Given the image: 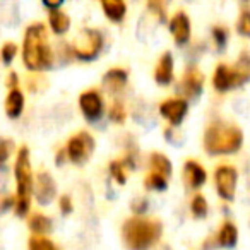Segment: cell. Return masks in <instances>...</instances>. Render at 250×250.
Returning <instances> with one entry per match:
<instances>
[{"mask_svg":"<svg viewBox=\"0 0 250 250\" xmlns=\"http://www.w3.org/2000/svg\"><path fill=\"white\" fill-rule=\"evenodd\" d=\"M22 62L29 70H46L52 67L53 55L48 45L46 28L42 22L31 24L24 33Z\"/></svg>","mask_w":250,"mask_h":250,"instance_id":"6da1fadb","label":"cell"},{"mask_svg":"<svg viewBox=\"0 0 250 250\" xmlns=\"http://www.w3.org/2000/svg\"><path fill=\"white\" fill-rule=\"evenodd\" d=\"M243 144V134L236 125L216 120L209 124L204 134V149L211 156L235 154Z\"/></svg>","mask_w":250,"mask_h":250,"instance_id":"7a4b0ae2","label":"cell"},{"mask_svg":"<svg viewBox=\"0 0 250 250\" xmlns=\"http://www.w3.org/2000/svg\"><path fill=\"white\" fill-rule=\"evenodd\" d=\"M161 233H163L161 223L154 221V219H146V218L127 219L124 228H122L125 245L136 250L153 247L154 243L161 238Z\"/></svg>","mask_w":250,"mask_h":250,"instance_id":"3957f363","label":"cell"},{"mask_svg":"<svg viewBox=\"0 0 250 250\" xmlns=\"http://www.w3.org/2000/svg\"><path fill=\"white\" fill-rule=\"evenodd\" d=\"M14 175H16V214L24 218L29 212L31 206V195H33V171H31V161H29V149L22 146L18 153L14 165Z\"/></svg>","mask_w":250,"mask_h":250,"instance_id":"277c9868","label":"cell"},{"mask_svg":"<svg viewBox=\"0 0 250 250\" xmlns=\"http://www.w3.org/2000/svg\"><path fill=\"white\" fill-rule=\"evenodd\" d=\"M249 81H250V57L247 53H243L240 57L236 67H229L225 65V63L216 67L214 77H212V86L219 93H226V91L240 87L242 84L249 83Z\"/></svg>","mask_w":250,"mask_h":250,"instance_id":"5b68a950","label":"cell"},{"mask_svg":"<svg viewBox=\"0 0 250 250\" xmlns=\"http://www.w3.org/2000/svg\"><path fill=\"white\" fill-rule=\"evenodd\" d=\"M101 48H103V36L96 29H83L72 42V53L84 62L98 59Z\"/></svg>","mask_w":250,"mask_h":250,"instance_id":"8992f818","label":"cell"},{"mask_svg":"<svg viewBox=\"0 0 250 250\" xmlns=\"http://www.w3.org/2000/svg\"><path fill=\"white\" fill-rule=\"evenodd\" d=\"M94 151V139L91 134L79 132L72 136L67 144V158L72 161L74 165H84L91 158Z\"/></svg>","mask_w":250,"mask_h":250,"instance_id":"52a82bcc","label":"cell"},{"mask_svg":"<svg viewBox=\"0 0 250 250\" xmlns=\"http://www.w3.org/2000/svg\"><path fill=\"white\" fill-rule=\"evenodd\" d=\"M214 180H216V188H218L219 197L231 202L235 199L238 171L233 167H229V165H221V167L216 168Z\"/></svg>","mask_w":250,"mask_h":250,"instance_id":"ba28073f","label":"cell"},{"mask_svg":"<svg viewBox=\"0 0 250 250\" xmlns=\"http://www.w3.org/2000/svg\"><path fill=\"white\" fill-rule=\"evenodd\" d=\"M79 106L83 110L84 117L89 122H96L103 115V100L98 94V91H86V93L81 94L79 98Z\"/></svg>","mask_w":250,"mask_h":250,"instance_id":"9c48e42d","label":"cell"},{"mask_svg":"<svg viewBox=\"0 0 250 250\" xmlns=\"http://www.w3.org/2000/svg\"><path fill=\"white\" fill-rule=\"evenodd\" d=\"M35 194H36V201H38L42 206L52 204V201L57 195L55 180L52 178V175L46 173V171H42V173L36 175Z\"/></svg>","mask_w":250,"mask_h":250,"instance_id":"30bf717a","label":"cell"},{"mask_svg":"<svg viewBox=\"0 0 250 250\" xmlns=\"http://www.w3.org/2000/svg\"><path fill=\"white\" fill-rule=\"evenodd\" d=\"M202 86H204V76L199 69L190 67L187 69V72L182 77V91L188 100H195V98L201 96Z\"/></svg>","mask_w":250,"mask_h":250,"instance_id":"8fae6325","label":"cell"},{"mask_svg":"<svg viewBox=\"0 0 250 250\" xmlns=\"http://www.w3.org/2000/svg\"><path fill=\"white\" fill-rule=\"evenodd\" d=\"M160 113L163 118H167L171 125H180L184 122L185 115H187V101L185 100H168L165 103H161Z\"/></svg>","mask_w":250,"mask_h":250,"instance_id":"7c38bea8","label":"cell"},{"mask_svg":"<svg viewBox=\"0 0 250 250\" xmlns=\"http://www.w3.org/2000/svg\"><path fill=\"white\" fill-rule=\"evenodd\" d=\"M170 31L177 45H185L190 40V21L185 12H177L170 21Z\"/></svg>","mask_w":250,"mask_h":250,"instance_id":"4fadbf2b","label":"cell"},{"mask_svg":"<svg viewBox=\"0 0 250 250\" xmlns=\"http://www.w3.org/2000/svg\"><path fill=\"white\" fill-rule=\"evenodd\" d=\"M184 178L188 187L197 190V188H201L202 185L206 184L208 173H206V170L202 168L201 163H197V161H194V160H188L187 163L184 165Z\"/></svg>","mask_w":250,"mask_h":250,"instance_id":"5bb4252c","label":"cell"},{"mask_svg":"<svg viewBox=\"0 0 250 250\" xmlns=\"http://www.w3.org/2000/svg\"><path fill=\"white\" fill-rule=\"evenodd\" d=\"M127 81H129V76L124 69H110L103 77V86L108 93L118 94L125 89Z\"/></svg>","mask_w":250,"mask_h":250,"instance_id":"9a60e30c","label":"cell"},{"mask_svg":"<svg viewBox=\"0 0 250 250\" xmlns=\"http://www.w3.org/2000/svg\"><path fill=\"white\" fill-rule=\"evenodd\" d=\"M154 79L161 86H167L173 81V55L170 52L163 53L154 70Z\"/></svg>","mask_w":250,"mask_h":250,"instance_id":"2e32d148","label":"cell"},{"mask_svg":"<svg viewBox=\"0 0 250 250\" xmlns=\"http://www.w3.org/2000/svg\"><path fill=\"white\" fill-rule=\"evenodd\" d=\"M5 113L9 118H18L19 115L24 110V94L18 89V87H12L9 91L7 98H5Z\"/></svg>","mask_w":250,"mask_h":250,"instance_id":"e0dca14e","label":"cell"},{"mask_svg":"<svg viewBox=\"0 0 250 250\" xmlns=\"http://www.w3.org/2000/svg\"><path fill=\"white\" fill-rule=\"evenodd\" d=\"M101 7L111 22H122L127 14V5L124 0H101Z\"/></svg>","mask_w":250,"mask_h":250,"instance_id":"ac0fdd59","label":"cell"},{"mask_svg":"<svg viewBox=\"0 0 250 250\" xmlns=\"http://www.w3.org/2000/svg\"><path fill=\"white\" fill-rule=\"evenodd\" d=\"M48 21H50V28H52V31L55 33V35H65L70 28L69 16L63 14L59 9H52V11H50Z\"/></svg>","mask_w":250,"mask_h":250,"instance_id":"d6986e66","label":"cell"},{"mask_svg":"<svg viewBox=\"0 0 250 250\" xmlns=\"http://www.w3.org/2000/svg\"><path fill=\"white\" fill-rule=\"evenodd\" d=\"M29 229H31L35 235H50L53 229V225H52V219L46 218L45 214H40V212H36V214H33L31 218H29Z\"/></svg>","mask_w":250,"mask_h":250,"instance_id":"ffe728a7","label":"cell"},{"mask_svg":"<svg viewBox=\"0 0 250 250\" xmlns=\"http://www.w3.org/2000/svg\"><path fill=\"white\" fill-rule=\"evenodd\" d=\"M149 168H151V171H156V173L163 175V177H167V178H170L171 171H173V170H171V161L161 153H153V154H151Z\"/></svg>","mask_w":250,"mask_h":250,"instance_id":"44dd1931","label":"cell"},{"mask_svg":"<svg viewBox=\"0 0 250 250\" xmlns=\"http://www.w3.org/2000/svg\"><path fill=\"white\" fill-rule=\"evenodd\" d=\"M236 240H238V231H236L235 225L229 221H226L225 225L221 226L218 233V242L221 247H226V249H233L236 245Z\"/></svg>","mask_w":250,"mask_h":250,"instance_id":"7402d4cb","label":"cell"},{"mask_svg":"<svg viewBox=\"0 0 250 250\" xmlns=\"http://www.w3.org/2000/svg\"><path fill=\"white\" fill-rule=\"evenodd\" d=\"M144 184H146V187L149 188V190H165V188L168 187V178L156 173V171H149Z\"/></svg>","mask_w":250,"mask_h":250,"instance_id":"603a6c76","label":"cell"},{"mask_svg":"<svg viewBox=\"0 0 250 250\" xmlns=\"http://www.w3.org/2000/svg\"><path fill=\"white\" fill-rule=\"evenodd\" d=\"M190 209H192V216L197 219H202L208 216V201L204 199V195L197 194L194 195V199H192L190 202Z\"/></svg>","mask_w":250,"mask_h":250,"instance_id":"cb8c5ba5","label":"cell"},{"mask_svg":"<svg viewBox=\"0 0 250 250\" xmlns=\"http://www.w3.org/2000/svg\"><path fill=\"white\" fill-rule=\"evenodd\" d=\"M29 249L31 250H55V243L48 240L45 235H35L29 238Z\"/></svg>","mask_w":250,"mask_h":250,"instance_id":"d4e9b609","label":"cell"},{"mask_svg":"<svg viewBox=\"0 0 250 250\" xmlns=\"http://www.w3.org/2000/svg\"><path fill=\"white\" fill-rule=\"evenodd\" d=\"M125 170H127V167H125L124 161L117 160V161H111V163H110L111 177H113L115 182H118L120 185H124L125 182H127V173H125Z\"/></svg>","mask_w":250,"mask_h":250,"instance_id":"484cf974","label":"cell"},{"mask_svg":"<svg viewBox=\"0 0 250 250\" xmlns=\"http://www.w3.org/2000/svg\"><path fill=\"white\" fill-rule=\"evenodd\" d=\"M110 118H111V122H115V124H124V122H125V118H127V111H125L122 101L117 100V101H113V103H111Z\"/></svg>","mask_w":250,"mask_h":250,"instance_id":"4316f807","label":"cell"},{"mask_svg":"<svg viewBox=\"0 0 250 250\" xmlns=\"http://www.w3.org/2000/svg\"><path fill=\"white\" fill-rule=\"evenodd\" d=\"M12 147H14L12 141L0 139V168H4L5 163L9 161V158H11V153H12Z\"/></svg>","mask_w":250,"mask_h":250,"instance_id":"83f0119b","label":"cell"},{"mask_svg":"<svg viewBox=\"0 0 250 250\" xmlns=\"http://www.w3.org/2000/svg\"><path fill=\"white\" fill-rule=\"evenodd\" d=\"M236 29H238V33L242 36L250 38V11H242L238 24H236Z\"/></svg>","mask_w":250,"mask_h":250,"instance_id":"f1b7e54d","label":"cell"},{"mask_svg":"<svg viewBox=\"0 0 250 250\" xmlns=\"http://www.w3.org/2000/svg\"><path fill=\"white\" fill-rule=\"evenodd\" d=\"M147 7H149L161 21H165V18H167V0H147Z\"/></svg>","mask_w":250,"mask_h":250,"instance_id":"f546056e","label":"cell"},{"mask_svg":"<svg viewBox=\"0 0 250 250\" xmlns=\"http://www.w3.org/2000/svg\"><path fill=\"white\" fill-rule=\"evenodd\" d=\"M16 53H18V46L14 45V43H5L4 46H2V50H0V57H2V62L5 63V65H9V63L14 60Z\"/></svg>","mask_w":250,"mask_h":250,"instance_id":"4dcf8cb0","label":"cell"},{"mask_svg":"<svg viewBox=\"0 0 250 250\" xmlns=\"http://www.w3.org/2000/svg\"><path fill=\"white\" fill-rule=\"evenodd\" d=\"M212 38H214L216 45H218L219 50H223L226 46V40H228V33H226V28H221V26H216L212 29Z\"/></svg>","mask_w":250,"mask_h":250,"instance_id":"1f68e13d","label":"cell"},{"mask_svg":"<svg viewBox=\"0 0 250 250\" xmlns=\"http://www.w3.org/2000/svg\"><path fill=\"white\" fill-rule=\"evenodd\" d=\"M132 211L137 212V214H144V212L147 211V201L143 197L136 199V201L132 202Z\"/></svg>","mask_w":250,"mask_h":250,"instance_id":"d6a6232c","label":"cell"},{"mask_svg":"<svg viewBox=\"0 0 250 250\" xmlns=\"http://www.w3.org/2000/svg\"><path fill=\"white\" fill-rule=\"evenodd\" d=\"M59 204H60V209H62L63 214H70V212H72L74 206H72V201H70L69 195H62Z\"/></svg>","mask_w":250,"mask_h":250,"instance_id":"836d02e7","label":"cell"},{"mask_svg":"<svg viewBox=\"0 0 250 250\" xmlns=\"http://www.w3.org/2000/svg\"><path fill=\"white\" fill-rule=\"evenodd\" d=\"M19 86V79H18V74L16 72H11L7 76V87L12 89V87H18Z\"/></svg>","mask_w":250,"mask_h":250,"instance_id":"e575fe53","label":"cell"},{"mask_svg":"<svg viewBox=\"0 0 250 250\" xmlns=\"http://www.w3.org/2000/svg\"><path fill=\"white\" fill-rule=\"evenodd\" d=\"M43 4L48 9H59L63 4V0H43Z\"/></svg>","mask_w":250,"mask_h":250,"instance_id":"d590c367","label":"cell"}]
</instances>
